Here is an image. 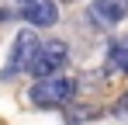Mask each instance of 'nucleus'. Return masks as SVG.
Returning <instances> with one entry per match:
<instances>
[{
	"label": "nucleus",
	"mask_w": 128,
	"mask_h": 125,
	"mask_svg": "<svg viewBox=\"0 0 128 125\" xmlns=\"http://www.w3.org/2000/svg\"><path fill=\"white\" fill-rule=\"evenodd\" d=\"M76 94V83L69 77H45L31 87V101L38 108H66Z\"/></svg>",
	"instance_id": "nucleus-1"
},
{
	"label": "nucleus",
	"mask_w": 128,
	"mask_h": 125,
	"mask_svg": "<svg viewBox=\"0 0 128 125\" xmlns=\"http://www.w3.org/2000/svg\"><path fill=\"white\" fill-rule=\"evenodd\" d=\"M38 49H42V42H38V35H35V28H21V31H18V38H14L10 62H7V70H4V77L28 73V70H31V62H35V56H38Z\"/></svg>",
	"instance_id": "nucleus-2"
},
{
	"label": "nucleus",
	"mask_w": 128,
	"mask_h": 125,
	"mask_svg": "<svg viewBox=\"0 0 128 125\" xmlns=\"http://www.w3.org/2000/svg\"><path fill=\"white\" fill-rule=\"evenodd\" d=\"M66 59H69V49H66V42H45L42 49H38V56H35V62H31V77L35 80H45V77H59V70L66 66Z\"/></svg>",
	"instance_id": "nucleus-3"
},
{
	"label": "nucleus",
	"mask_w": 128,
	"mask_h": 125,
	"mask_svg": "<svg viewBox=\"0 0 128 125\" xmlns=\"http://www.w3.org/2000/svg\"><path fill=\"white\" fill-rule=\"evenodd\" d=\"M18 14L35 28H52L59 21V7L56 0H18Z\"/></svg>",
	"instance_id": "nucleus-4"
},
{
	"label": "nucleus",
	"mask_w": 128,
	"mask_h": 125,
	"mask_svg": "<svg viewBox=\"0 0 128 125\" xmlns=\"http://www.w3.org/2000/svg\"><path fill=\"white\" fill-rule=\"evenodd\" d=\"M86 14L97 28H111V24L128 18V0H94Z\"/></svg>",
	"instance_id": "nucleus-5"
},
{
	"label": "nucleus",
	"mask_w": 128,
	"mask_h": 125,
	"mask_svg": "<svg viewBox=\"0 0 128 125\" xmlns=\"http://www.w3.org/2000/svg\"><path fill=\"white\" fill-rule=\"evenodd\" d=\"M107 70H114V73H128V35L111 42V49H107Z\"/></svg>",
	"instance_id": "nucleus-6"
},
{
	"label": "nucleus",
	"mask_w": 128,
	"mask_h": 125,
	"mask_svg": "<svg viewBox=\"0 0 128 125\" xmlns=\"http://www.w3.org/2000/svg\"><path fill=\"white\" fill-rule=\"evenodd\" d=\"M114 111H118V115H128V94H125L118 104H114Z\"/></svg>",
	"instance_id": "nucleus-7"
}]
</instances>
